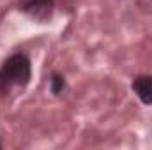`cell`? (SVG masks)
Masks as SVG:
<instances>
[{
  "mask_svg": "<svg viewBox=\"0 0 152 150\" xmlns=\"http://www.w3.org/2000/svg\"><path fill=\"white\" fill-rule=\"evenodd\" d=\"M30 79V60L25 55H14L0 69V88L23 87Z\"/></svg>",
  "mask_w": 152,
  "mask_h": 150,
  "instance_id": "cell-1",
  "label": "cell"
},
{
  "mask_svg": "<svg viewBox=\"0 0 152 150\" xmlns=\"http://www.w3.org/2000/svg\"><path fill=\"white\" fill-rule=\"evenodd\" d=\"M20 9L36 20H44L53 9V0H20Z\"/></svg>",
  "mask_w": 152,
  "mask_h": 150,
  "instance_id": "cell-2",
  "label": "cell"
},
{
  "mask_svg": "<svg viewBox=\"0 0 152 150\" xmlns=\"http://www.w3.org/2000/svg\"><path fill=\"white\" fill-rule=\"evenodd\" d=\"M133 88L136 95L142 99V103L151 104L152 103V78L151 76H138L133 81Z\"/></svg>",
  "mask_w": 152,
  "mask_h": 150,
  "instance_id": "cell-3",
  "label": "cell"
},
{
  "mask_svg": "<svg viewBox=\"0 0 152 150\" xmlns=\"http://www.w3.org/2000/svg\"><path fill=\"white\" fill-rule=\"evenodd\" d=\"M62 88H64V78L58 76V74H55L51 78V92H53V94H60Z\"/></svg>",
  "mask_w": 152,
  "mask_h": 150,
  "instance_id": "cell-4",
  "label": "cell"
}]
</instances>
